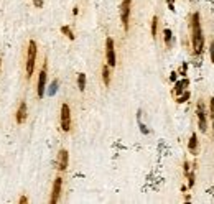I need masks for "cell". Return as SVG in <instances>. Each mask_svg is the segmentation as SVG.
Segmentation results:
<instances>
[{"label": "cell", "mask_w": 214, "mask_h": 204, "mask_svg": "<svg viewBox=\"0 0 214 204\" xmlns=\"http://www.w3.org/2000/svg\"><path fill=\"white\" fill-rule=\"evenodd\" d=\"M191 43H193V53L199 56L204 51V35L201 30V17L198 12L191 15Z\"/></svg>", "instance_id": "6da1fadb"}, {"label": "cell", "mask_w": 214, "mask_h": 204, "mask_svg": "<svg viewBox=\"0 0 214 204\" xmlns=\"http://www.w3.org/2000/svg\"><path fill=\"white\" fill-rule=\"evenodd\" d=\"M36 53H38V48H36L35 40H30L28 41V53H26V79L32 78L33 71H35Z\"/></svg>", "instance_id": "7a4b0ae2"}, {"label": "cell", "mask_w": 214, "mask_h": 204, "mask_svg": "<svg viewBox=\"0 0 214 204\" xmlns=\"http://www.w3.org/2000/svg\"><path fill=\"white\" fill-rule=\"evenodd\" d=\"M130 10H132V0H124L120 4V20H122V26L125 32H128L130 28Z\"/></svg>", "instance_id": "3957f363"}, {"label": "cell", "mask_w": 214, "mask_h": 204, "mask_svg": "<svg viewBox=\"0 0 214 204\" xmlns=\"http://www.w3.org/2000/svg\"><path fill=\"white\" fill-rule=\"evenodd\" d=\"M59 125L63 132H69L71 130V109L68 104L61 106V115H59Z\"/></svg>", "instance_id": "277c9868"}, {"label": "cell", "mask_w": 214, "mask_h": 204, "mask_svg": "<svg viewBox=\"0 0 214 204\" xmlns=\"http://www.w3.org/2000/svg\"><path fill=\"white\" fill-rule=\"evenodd\" d=\"M196 115H198V125H199V130L201 132H206L207 130V112H206V106H204L203 101L198 102Z\"/></svg>", "instance_id": "5b68a950"}, {"label": "cell", "mask_w": 214, "mask_h": 204, "mask_svg": "<svg viewBox=\"0 0 214 204\" xmlns=\"http://www.w3.org/2000/svg\"><path fill=\"white\" fill-rule=\"evenodd\" d=\"M46 78H48V63H46V58H45V63H43V68H41L40 76H38V99L45 97V91H46Z\"/></svg>", "instance_id": "8992f818"}, {"label": "cell", "mask_w": 214, "mask_h": 204, "mask_svg": "<svg viewBox=\"0 0 214 204\" xmlns=\"http://www.w3.org/2000/svg\"><path fill=\"white\" fill-rule=\"evenodd\" d=\"M106 58H107V64L111 68H115L117 64V58H115V48H114V40L109 36L106 40Z\"/></svg>", "instance_id": "52a82bcc"}, {"label": "cell", "mask_w": 214, "mask_h": 204, "mask_svg": "<svg viewBox=\"0 0 214 204\" xmlns=\"http://www.w3.org/2000/svg\"><path fill=\"white\" fill-rule=\"evenodd\" d=\"M61 189H63V178L58 176L53 183V189H51V197H50V204H56L59 201L61 196Z\"/></svg>", "instance_id": "ba28073f"}, {"label": "cell", "mask_w": 214, "mask_h": 204, "mask_svg": "<svg viewBox=\"0 0 214 204\" xmlns=\"http://www.w3.org/2000/svg\"><path fill=\"white\" fill-rule=\"evenodd\" d=\"M68 163H69V153L68 150H59L58 153V170L59 171H66L68 170Z\"/></svg>", "instance_id": "9c48e42d"}, {"label": "cell", "mask_w": 214, "mask_h": 204, "mask_svg": "<svg viewBox=\"0 0 214 204\" xmlns=\"http://www.w3.org/2000/svg\"><path fill=\"white\" fill-rule=\"evenodd\" d=\"M15 120H17V123H23L26 120V102L25 101L20 102V106H18V109H17Z\"/></svg>", "instance_id": "30bf717a"}, {"label": "cell", "mask_w": 214, "mask_h": 204, "mask_svg": "<svg viewBox=\"0 0 214 204\" xmlns=\"http://www.w3.org/2000/svg\"><path fill=\"white\" fill-rule=\"evenodd\" d=\"M188 84H189V81L188 79H181V81H175V89H173V94L178 97L180 94H183V92L186 91V87H188Z\"/></svg>", "instance_id": "8fae6325"}, {"label": "cell", "mask_w": 214, "mask_h": 204, "mask_svg": "<svg viewBox=\"0 0 214 204\" xmlns=\"http://www.w3.org/2000/svg\"><path fill=\"white\" fill-rule=\"evenodd\" d=\"M188 148H189V153H191V155H198V137H196V134H191L189 142H188Z\"/></svg>", "instance_id": "7c38bea8"}, {"label": "cell", "mask_w": 214, "mask_h": 204, "mask_svg": "<svg viewBox=\"0 0 214 204\" xmlns=\"http://www.w3.org/2000/svg\"><path fill=\"white\" fill-rule=\"evenodd\" d=\"M102 81L106 86L111 84V66L109 64H104L102 66Z\"/></svg>", "instance_id": "4fadbf2b"}, {"label": "cell", "mask_w": 214, "mask_h": 204, "mask_svg": "<svg viewBox=\"0 0 214 204\" xmlns=\"http://www.w3.org/2000/svg\"><path fill=\"white\" fill-rule=\"evenodd\" d=\"M171 40H173V35H171V30L170 28H165L163 30V41L166 48H171Z\"/></svg>", "instance_id": "5bb4252c"}, {"label": "cell", "mask_w": 214, "mask_h": 204, "mask_svg": "<svg viewBox=\"0 0 214 204\" xmlns=\"http://www.w3.org/2000/svg\"><path fill=\"white\" fill-rule=\"evenodd\" d=\"M78 87L81 92H84V89H86V74L84 73L78 74Z\"/></svg>", "instance_id": "9a60e30c"}, {"label": "cell", "mask_w": 214, "mask_h": 204, "mask_svg": "<svg viewBox=\"0 0 214 204\" xmlns=\"http://www.w3.org/2000/svg\"><path fill=\"white\" fill-rule=\"evenodd\" d=\"M157 30H158V17L155 15L152 18V38L153 40H157Z\"/></svg>", "instance_id": "2e32d148"}, {"label": "cell", "mask_w": 214, "mask_h": 204, "mask_svg": "<svg viewBox=\"0 0 214 204\" xmlns=\"http://www.w3.org/2000/svg\"><path fill=\"white\" fill-rule=\"evenodd\" d=\"M61 33H63V35H66L69 40H71V41L74 40V33H73V30L69 28L68 25H63V26H61Z\"/></svg>", "instance_id": "e0dca14e"}, {"label": "cell", "mask_w": 214, "mask_h": 204, "mask_svg": "<svg viewBox=\"0 0 214 204\" xmlns=\"http://www.w3.org/2000/svg\"><path fill=\"white\" fill-rule=\"evenodd\" d=\"M189 95H191V92H189V91H185L183 94H180L178 97H176V102H178V104H183V102H186V101L189 99Z\"/></svg>", "instance_id": "ac0fdd59"}, {"label": "cell", "mask_w": 214, "mask_h": 204, "mask_svg": "<svg viewBox=\"0 0 214 204\" xmlns=\"http://www.w3.org/2000/svg\"><path fill=\"white\" fill-rule=\"evenodd\" d=\"M194 170H196V168H194ZM194 170H193V171H189L188 175H186V176H188V188H189V189L194 186V178H196V175H194Z\"/></svg>", "instance_id": "d6986e66"}, {"label": "cell", "mask_w": 214, "mask_h": 204, "mask_svg": "<svg viewBox=\"0 0 214 204\" xmlns=\"http://www.w3.org/2000/svg\"><path fill=\"white\" fill-rule=\"evenodd\" d=\"M58 84H59V81H58V79H54V81H53V82H51L50 89H48V94H50V95H54V94H56V89H58Z\"/></svg>", "instance_id": "ffe728a7"}, {"label": "cell", "mask_w": 214, "mask_h": 204, "mask_svg": "<svg viewBox=\"0 0 214 204\" xmlns=\"http://www.w3.org/2000/svg\"><path fill=\"white\" fill-rule=\"evenodd\" d=\"M209 117L213 120V128H214V97L209 99Z\"/></svg>", "instance_id": "44dd1931"}, {"label": "cell", "mask_w": 214, "mask_h": 204, "mask_svg": "<svg viewBox=\"0 0 214 204\" xmlns=\"http://www.w3.org/2000/svg\"><path fill=\"white\" fill-rule=\"evenodd\" d=\"M139 127H140V132H142L143 135H148V134H150V130L147 128V125H143V123L140 122V120H139Z\"/></svg>", "instance_id": "7402d4cb"}, {"label": "cell", "mask_w": 214, "mask_h": 204, "mask_svg": "<svg viewBox=\"0 0 214 204\" xmlns=\"http://www.w3.org/2000/svg\"><path fill=\"white\" fill-rule=\"evenodd\" d=\"M209 56H211V63H214V40L209 45Z\"/></svg>", "instance_id": "603a6c76"}, {"label": "cell", "mask_w": 214, "mask_h": 204, "mask_svg": "<svg viewBox=\"0 0 214 204\" xmlns=\"http://www.w3.org/2000/svg\"><path fill=\"white\" fill-rule=\"evenodd\" d=\"M186 69H188V64H181V68H180V71H178V74H181V76H185L186 74Z\"/></svg>", "instance_id": "cb8c5ba5"}, {"label": "cell", "mask_w": 214, "mask_h": 204, "mask_svg": "<svg viewBox=\"0 0 214 204\" xmlns=\"http://www.w3.org/2000/svg\"><path fill=\"white\" fill-rule=\"evenodd\" d=\"M176 79H178V73H176V71H173V73L170 74V81H171V82H175Z\"/></svg>", "instance_id": "d4e9b609"}, {"label": "cell", "mask_w": 214, "mask_h": 204, "mask_svg": "<svg viewBox=\"0 0 214 204\" xmlns=\"http://www.w3.org/2000/svg\"><path fill=\"white\" fill-rule=\"evenodd\" d=\"M189 166H191V165H189L188 161L183 163V171H185V175H188V173H189Z\"/></svg>", "instance_id": "484cf974"}, {"label": "cell", "mask_w": 214, "mask_h": 204, "mask_svg": "<svg viewBox=\"0 0 214 204\" xmlns=\"http://www.w3.org/2000/svg\"><path fill=\"white\" fill-rule=\"evenodd\" d=\"M33 4H35L38 8H41L43 7V0H33Z\"/></svg>", "instance_id": "4316f807"}, {"label": "cell", "mask_w": 214, "mask_h": 204, "mask_svg": "<svg viewBox=\"0 0 214 204\" xmlns=\"http://www.w3.org/2000/svg\"><path fill=\"white\" fill-rule=\"evenodd\" d=\"M26 203H28V197H26V196H21V197H20V204H26Z\"/></svg>", "instance_id": "83f0119b"}, {"label": "cell", "mask_w": 214, "mask_h": 204, "mask_svg": "<svg viewBox=\"0 0 214 204\" xmlns=\"http://www.w3.org/2000/svg\"><path fill=\"white\" fill-rule=\"evenodd\" d=\"M168 8H170L171 12H175V10H176V8H175V5H173V4H168Z\"/></svg>", "instance_id": "f1b7e54d"}, {"label": "cell", "mask_w": 214, "mask_h": 204, "mask_svg": "<svg viewBox=\"0 0 214 204\" xmlns=\"http://www.w3.org/2000/svg\"><path fill=\"white\" fill-rule=\"evenodd\" d=\"M185 201H186V203H189V201H191V196H189V194H186V196H185Z\"/></svg>", "instance_id": "f546056e"}, {"label": "cell", "mask_w": 214, "mask_h": 204, "mask_svg": "<svg viewBox=\"0 0 214 204\" xmlns=\"http://www.w3.org/2000/svg\"><path fill=\"white\" fill-rule=\"evenodd\" d=\"M166 2H168V4H173V2H175V0H166Z\"/></svg>", "instance_id": "4dcf8cb0"}, {"label": "cell", "mask_w": 214, "mask_h": 204, "mask_svg": "<svg viewBox=\"0 0 214 204\" xmlns=\"http://www.w3.org/2000/svg\"><path fill=\"white\" fill-rule=\"evenodd\" d=\"M0 71H2V59H0Z\"/></svg>", "instance_id": "1f68e13d"}, {"label": "cell", "mask_w": 214, "mask_h": 204, "mask_svg": "<svg viewBox=\"0 0 214 204\" xmlns=\"http://www.w3.org/2000/svg\"><path fill=\"white\" fill-rule=\"evenodd\" d=\"M189 2H193V0H189Z\"/></svg>", "instance_id": "d6a6232c"}]
</instances>
